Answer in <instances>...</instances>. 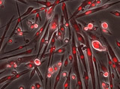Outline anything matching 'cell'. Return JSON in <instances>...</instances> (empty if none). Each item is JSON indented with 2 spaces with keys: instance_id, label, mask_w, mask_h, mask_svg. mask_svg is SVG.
<instances>
[{
  "instance_id": "obj_1",
  "label": "cell",
  "mask_w": 120,
  "mask_h": 89,
  "mask_svg": "<svg viewBox=\"0 0 120 89\" xmlns=\"http://www.w3.org/2000/svg\"><path fill=\"white\" fill-rule=\"evenodd\" d=\"M75 32L73 31L72 32V38H71V51L74 56V61L72 63V69L74 72L75 75L77 76V88L82 89L83 88V85H82V82L81 79V74L80 72V68L78 66V50H77V45L76 43V40H75Z\"/></svg>"
},
{
  "instance_id": "obj_2",
  "label": "cell",
  "mask_w": 120,
  "mask_h": 89,
  "mask_svg": "<svg viewBox=\"0 0 120 89\" xmlns=\"http://www.w3.org/2000/svg\"><path fill=\"white\" fill-rule=\"evenodd\" d=\"M82 35L84 36V38L86 39V57H87L89 71L90 73V76H91L92 88L95 89L96 88L95 67V64H94V61H93V53H92V48L90 46L89 36L87 35V34H86L84 32H82Z\"/></svg>"
},
{
  "instance_id": "obj_3",
  "label": "cell",
  "mask_w": 120,
  "mask_h": 89,
  "mask_svg": "<svg viewBox=\"0 0 120 89\" xmlns=\"http://www.w3.org/2000/svg\"><path fill=\"white\" fill-rule=\"evenodd\" d=\"M59 14H56L52 18L51 20L49 22V25H50V28H49V35L47 39V42L50 43V40L52 38L53 34L57 32V30L59 28Z\"/></svg>"
},
{
  "instance_id": "obj_4",
  "label": "cell",
  "mask_w": 120,
  "mask_h": 89,
  "mask_svg": "<svg viewBox=\"0 0 120 89\" xmlns=\"http://www.w3.org/2000/svg\"><path fill=\"white\" fill-rule=\"evenodd\" d=\"M120 3V0L119 1H117V2H112V3H110V4H105V5H103L102 6H99V7H97V8H92V9H88L87 11H86L82 12V14H78V15L75 17V18H80V17H86V16H89V15H91L92 14H95L96 12H98V11H103V10H106L109 8H110L111 6L112 5H115L116 4H119Z\"/></svg>"
},
{
  "instance_id": "obj_5",
  "label": "cell",
  "mask_w": 120,
  "mask_h": 89,
  "mask_svg": "<svg viewBox=\"0 0 120 89\" xmlns=\"http://www.w3.org/2000/svg\"><path fill=\"white\" fill-rule=\"evenodd\" d=\"M61 9L62 11V15L64 17V19H65V27L68 29L69 32V40H71L72 38V35H71V23H70V18L68 17V9H67V5L66 2H62L61 3Z\"/></svg>"
},
{
  "instance_id": "obj_6",
  "label": "cell",
  "mask_w": 120,
  "mask_h": 89,
  "mask_svg": "<svg viewBox=\"0 0 120 89\" xmlns=\"http://www.w3.org/2000/svg\"><path fill=\"white\" fill-rule=\"evenodd\" d=\"M101 38L104 40V43H105V46H106V47H107V52L109 53V55H110V58L112 59V62H114V63H120V61L119 60L118 57L116 56V55L115 54V52H114L113 50H112V47L111 46L110 43L108 42L107 39L105 38V37L103 35H101Z\"/></svg>"
},
{
  "instance_id": "obj_7",
  "label": "cell",
  "mask_w": 120,
  "mask_h": 89,
  "mask_svg": "<svg viewBox=\"0 0 120 89\" xmlns=\"http://www.w3.org/2000/svg\"><path fill=\"white\" fill-rule=\"evenodd\" d=\"M49 28H50V25L48 23V25L47 26L46 29H45V32L44 33L43 36L41 37V38L40 39V42H39V48H38V54H37V57L38 58L39 55L41 54V52L44 49V44L47 41V37L49 35Z\"/></svg>"
},
{
  "instance_id": "obj_8",
  "label": "cell",
  "mask_w": 120,
  "mask_h": 89,
  "mask_svg": "<svg viewBox=\"0 0 120 89\" xmlns=\"http://www.w3.org/2000/svg\"><path fill=\"white\" fill-rule=\"evenodd\" d=\"M37 55H22V57H18L17 60L21 63V64H26L29 62H34L35 59L37 58Z\"/></svg>"
},
{
  "instance_id": "obj_9",
  "label": "cell",
  "mask_w": 120,
  "mask_h": 89,
  "mask_svg": "<svg viewBox=\"0 0 120 89\" xmlns=\"http://www.w3.org/2000/svg\"><path fill=\"white\" fill-rule=\"evenodd\" d=\"M29 72H31V70L30 69H27V70H24V71H22V72H17L15 75H14V76L11 78V79L9 80V81H8L7 82V83L4 85V86H2V88H1V89H4V88H7L8 85H10V83L11 82H12L13 81H14V80H16V79H19V78H20L22 76H23V75H25V74H26V73H28Z\"/></svg>"
},
{
  "instance_id": "obj_10",
  "label": "cell",
  "mask_w": 120,
  "mask_h": 89,
  "mask_svg": "<svg viewBox=\"0 0 120 89\" xmlns=\"http://www.w3.org/2000/svg\"><path fill=\"white\" fill-rule=\"evenodd\" d=\"M91 45L92 47L94 50H98V51H107V47L106 46H104L101 43V42L98 40H92L91 39Z\"/></svg>"
},
{
  "instance_id": "obj_11",
  "label": "cell",
  "mask_w": 120,
  "mask_h": 89,
  "mask_svg": "<svg viewBox=\"0 0 120 89\" xmlns=\"http://www.w3.org/2000/svg\"><path fill=\"white\" fill-rule=\"evenodd\" d=\"M70 23H71V26H72L75 33H80V34H82L83 32L82 30V28L80 26V25L77 22L75 17H70Z\"/></svg>"
},
{
  "instance_id": "obj_12",
  "label": "cell",
  "mask_w": 120,
  "mask_h": 89,
  "mask_svg": "<svg viewBox=\"0 0 120 89\" xmlns=\"http://www.w3.org/2000/svg\"><path fill=\"white\" fill-rule=\"evenodd\" d=\"M33 50H34L33 48H31L30 50H27L26 51L23 52V53H17V54H15V55H9V56L2 57V58H1V60H5V59L12 58H14V57H19V56H21V55H31L32 53L33 52Z\"/></svg>"
},
{
  "instance_id": "obj_13",
  "label": "cell",
  "mask_w": 120,
  "mask_h": 89,
  "mask_svg": "<svg viewBox=\"0 0 120 89\" xmlns=\"http://www.w3.org/2000/svg\"><path fill=\"white\" fill-rule=\"evenodd\" d=\"M20 64L21 63L19 62L17 59H15V60H10L5 64V65H6L5 68H17L19 66H20Z\"/></svg>"
},
{
  "instance_id": "obj_14",
  "label": "cell",
  "mask_w": 120,
  "mask_h": 89,
  "mask_svg": "<svg viewBox=\"0 0 120 89\" xmlns=\"http://www.w3.org/2000/svg\"><path fill=\"white\" fill-rule=\"evenodd\" d=\"M72 67L70 68V71L68 72V76H67L66 78V80L65 82V83H64V86L63 88L65 89H69L71 88V74H72Z\"/></svg>"
},
{
  "instance_id": "obj_15",
  "label": "cell",
  "mask_w": 120,
  "mask_h": 89,
  "mask_svg": "<svg viewBox=\"0 0 120 89\" xmlns=\"http://www.w3.org/2000/svg\"><path fill=\"white\" fill-rule=\"evenodd\" d=\"M15 17V16L14 15L13 17H12V18L8 21V23L7 24H6V28H5V31H4V32H3V35H2V38H1V45L2 46V44H3V43H4V40H5V37H6V34H7V32H8V29H9V28H10V25H11V23L14 21V18Z\"/></svg>"
},
{
  "instance_id": "obj_16",
  "label": "cell",
  "mask_w": 120,
  "mask_h": 89,
  "mask_svg": "<svg viewBox=\"0 0 120 89\" xmlns=\"http://www.w3.org/2000/svg\"><path fill=\"white\" fill-rule=\"evenodd\" d=\"M60 31L62 32V34L64 36H65L66 35V27H65V19H64L63 15L61 17V19H60V24H59V28Z\"/></svg>"
},
{
  "instance_id": "obj_17",
  "label": "cell",
  "mask_w": 120,
  "mask_h": 89,
  "mask_svg": "<svg viewBox=\"0 0 120 89\" xmlns=\"http://www.w3.org/2000/svg\"><path fill=\"white\" fill-rule=\"evenodd\" d=\"M34 2H37L38 4H40L43 6L47 7V8H49L52 7V5H53V2L51 1H49V0H44V1H38V0H34Z\"/></svg>"
},
{
  "instance_id": "obj_18",
  "label": "cell",
  "mask_w": 120,
  "mask_h": 89,
  "mask_svg": "<svg viewBox=\"0 0 120 89\" xmlns=\"http://www.w3.org/2000/svg\"><path fill=\"white\" fill-rule=\"evenodd\" d=\"M62 66L60 67V68H59V70L58 71L57 75H56V77H55V83H54V87H53L54 89L56 88V87H57V85L59 84V81H60V77L62 76Z\"/></svg>"
},
{
  "instance_id": "obj_19",
  "label": "cell",
  "mask_w": 120,
  "mask_h": 89,
  "mask_svg": "<svg viewBox=\"0 0 120 89\" xmlns=\"http://www.w3.org/2000/svg\"><path fill=\"white\" fill-rule=\"evenodd\" d=\"M76 34V38L77 40V42L80 43L82 45L86 46V39L84 38V36L82 35V34H80V33H75Z\"/></svg>"
},
{
  "instance_id": "obj_20",
  "label": "cell",
  "mask_w": 120,
  "mask_h": 89,
  "mask_svg": "<svg viewBox=\"0 0 120 89\" xmlns=\"http://www.w3.org/2000/svg\"><path fill=\"white\" fill-rule=\"evenodd\" d=\"M67 44H65V46H63L62 47H60V48H58L57 50H56L55 51V54H65V52H66V49H65V46H66Z\"/></svg>"
},
{
  "instance_id": "obj_21",
  "label": "cell",
  "mask_w": 120,
  "mask_h": 89,
  "mask_svg": "<svg viewBox=\"0 0 120 89\" xmlns=\"http://www.w3.org/2000/svg\"><path fill=\"white\" fill-rule=\"evenodd\" d=\"M13 76H14V74H11V75H8L6 76L1 78V79H0V84H3L4 82H6L9 81Z\"/></svg>"
},
{
  "instance_id": "obj_22",
  "label": "cell",
  "mask_w": 120,
  "mask_h": 89,
  "mask_svg": "<svg viewBox=\"0 0 120 89\" xmlns=\"http://www.w3.org/2000/svg\"><path fill=\"white\" fill-rule=\"evenodd\" d=\"M101 3V0H95L92 3L90 4V5L89 6V9H92V8H95L97 5H100Z\"/></svg>"
},
{
  "instance_id": "obj_23",
  "label": "cell",
  "mask_w": 120,
  "mask_h": 89,
  "mask_svg": "<svg viewBox=\"0 0 120 89\" xmlns=\"http://www.w3.org/2000/svg\"><path fill=\"white\" fill-rule=\"evenodd\" d=\"M64 38H65V36L63 35L62 32L60 31V29L59 28L57 30V35H56V39H59V40H61V41L62 42Z\"/></svg>"
},
{
  "instance_id": "obj_24",
  "label": "cell",
  "mask_w": 120,
  "mask_h": 89,
  "mask_svg": "<svg viewBox=\"0 0 120 89\" xmlns=\"http://www.w3.org/2000/svg\"><path fill=\"white\" fill-rule=\"evenodd\" d=\"M34 9H35V8H34L33 7H29V8L27 10H26V11L23 14H22L21 17L22 18V17H27V16H29V14H31V12Z\"/></svg>"
},
{
  "instance_id": "obj_25",
  "label": "cell",
  "mask_w": 120,
  "mask_h": 89,
  "mask_svg": "<svg viewBox=\"0 0 120 89\" xmlns=\"http://www.w3.org/2000/svg\"><path fill=\"white\" fill-rule=\"evenodd\" d=\"M35 68L36 69V73H38V77H39V79H40L41 82L43 83V81H44V78H43V76H42V74L41 73V71H40V70L38 69V66H37L36 64H35Z\"/></svg>"
},
{
  "instance_id": "obj_26",
  "label": "cell",
  "mask_w": 120,
  "mask_h": 89,
  "mask_svg": "<svg viewBox=\"0 0 120 89\" xmlns=\"http://www.w3.org/2000/svg\"><path fill=\"white\" fill-rule=\"evenodd\" d=\"M98 62H99V66H100V68H101V71H102L103 73L108 72V69L107 68V67L105 66L101 61H99Z\"/></svg>"
},
{
  "instance_id": "obj_27",
  "label": "cell",
  "mask_w": 120,
  "mask_h": 89,
  "mask_svg": "<svg viewBox=\"0 0 120 89\" xmlns=\"http://www.w3.org/2000/svg\"><path fill=\"white\" fill-rule=\"evenodd\" d=\"M25 67L27 69H30V70H32L34 68H35V63H34V62L26 63V64H25Z\"/></svg>"
},
{
  "instance_id": "obj_28",
  "label": "cell",
  "mask_w": 120,
  "mask_h": 89,
  "mask_svg": "<svg viewBox=\"0 0 120 89\" xmlns=\"http://www.w3.org/2000/svg\"><path fill=\"white\" fill-rule=\"evenodd\" d=\"M12 43H13V40H12V38H8V40H7V42L5 43V45L2 46V52L4 51V50L5 49V47H6V46L8 45V44H11Z\"/></svg>"
},
{
  "instance_id": "obj_29",
  "label": "cell",
  "mask_w": 120,
  "mask_h": 89,
  "mask_svg": "<svg viewBox=\"0 0 120 89\" xmlns=\"http://www.w3.org/2000/svg\"><path fill=\"white\" fill-rule=\"evenodd\" d=\"M101 87L104 89H107L110 88V83L106 82H101Z\"/></svg>"
},
{
  "instance_id": "obj_30",
  "label": "cell",
  "mask_w": 120,
  "mask_h": 89,
  "mask_svg": "<svg viewBox=\"0 0 120 89\" xmlns=\"http://www.w3.org/2000/svg\"><path fill=\"white\" fill-rule=\"evenodd\" d=\"M88 35L90 37V39H92V40H98V37H97V35H95V34H93V33L88 32Z\"/></svg>"
},
{
  "instance_id": "obj_31",
  "label": "cell",
  "mask_w": 120,
  "mask_h": 89,
  "mask_svg": "<svg viewBox=\"0 0 120 89\" xmlns=\"http://www.w3.org/2000/svg\"><path fill=\"white\" fill-rule=\"evenodd\" d=\"M110 14H112L115 17H120V11H110Z\"/></svg>"
},
{
  "instance_id": "obj_32",
  "label": "cell",
  "mask_w": 120,
  "mask_h": 89,
  "mask_svg": "<svg viewBox=\"0 0 120 89\" xmlns=\"http://www.w3.org/2000/svg\"><path fill=\"white\" fill-rule=\"evenodd\" d=\"M68 59H69V62H70V64H72V63H73V61H74V56H73L72 53H71V51L69 53L68 55Z\"/></svg>"
},
{
  "instance_id": "obj_33",
  "label": "cell",
  "mask_w": 120,
  "mask_h": 89,
  "mask_svg": "<svg viewBox=\"0 0 120 89\" xmlns=\"http://www.w3.org/2000/svg\"><path fill=\"white\" fill-rule=\"evenodd\" d=\"M34 63H35V64H36L37 66H38V67H39L41 64H42V62H41V59H40L39 58H35V61H34Z\"/></svg>"
},
{
  "instance_id": "obj_34",
  "label": "cell",
  "mask_w": 120,
  "mask_h": 89,
  "mask_svg": "<svg viewBox=\"0 0 120 89\" xmlns=\"http://www.w3.org/2000/svg\"><path fill=\"white\" fill-rule=\"evenodd\" d=\"M35 22L37 23L38 21H40L41 22V20H42V19H41V14H40V12L39 13H38L36 14V16H35Z\"/></svg>"
},
{
  "instance_id": "obj_35",
  "label": "cell",
  "mask_w": 120,
  "mask_h": 89,
  "mask_svg": "<svg viewBox=\"0 0 120 89\" xmlns=\"http://www.w3.org/2000/svg\"><path fill=\"white\" fill-rule=\"evenodd\" d=\"M36 73V69L34 68L32 70H31V73H30V76H29V78H30V79H32V77L35 76V74Z\"/></svg>"
},
{
  "instance_id": "obj_36",
  "label": "cell",
  "mask_w": 120,
  "mask_h": 89,
  "mask_svg": "<svg viewBox=\"0 0 120 89\" xmlns=\"http://www.w3.org/2000/svg\"><path fill=\"white\" fill-rule=\"evenodd\" d=\"M101 27L104 29H107L109 25H108V23H106V22H103V23H101Z\"/></svg>"
},
{
  "instance_id": "obj_37",
  "label": "cell",
  "mask_w": 120,
  "mask_h": 89,
  "mask_svg": "<svg viewBox=\"0 0 120 89\" xmlns=\"http://www.w3.org/2000/svg\"><path fill=\"white\" fill-rule=\"evenodd\" d=\"M68 63H70V62H69V59H68V58L67 57V58L65 59V61H64L63 66L65 67V68H67V67H68Z\"/></svg>"
},
{
  "instance_id": "obj_38",
  "label": "cell",
  "mask_w": 120,
  "mask_h": 89,
  "mask_svg": "<svg viewBox=\"0 0 120 89\" xmlns=\"http://www.w3.org/2000/svg\"><path fill=\"white\" fill-rule=\"evenodd\" d=\"M47 72H49V73H55L54 72V69H53V67L52 66H50L49 68H47Z\"/></svg>"
},
{
  "instance_id": "obj_39",
  "label": "cell",
  "mask_w": 120,
  "mask_h": 89,
  "mask_svg": "<svg viewBox=\"0 0 120 89\" xmlns=\"http://www.w3.org/2000/svg\"><path fill=\"white\" fill-rule=\"evenodd\" d=\"M116 65V69H117V73L120 76V63H115Z\"/></svg>"
},
{
  "instance_id": "obj_40",
  "label": "cell",
  "mask_w": 120,
  "mask_h": 89,
  "mask_svg": "<svg viewBox=\"0 0 120 89\" xmlns=\"http://www.w3.org/2000/svg\"><path fill=\"white\" fill-rule=\"evenodd\" d=\"M52 67H53V69H54V72L56 73V72H58L59 70V67L57 65V64H54V65H52Z\"/></svg>"
},
{
  "instance_id": "obj_41",
  "label": "cell",
  "mask_w": 120,
  "mask_h": 89,
  "mask_svg": "<svg viewBox=\"0 0 120 89\" xmlns=\"http://www.w3.org/2000/svg\"><path fill=\"white\" fill-rule=\"evenodd\" d=\"M35 85L36 89H41V88H42V85H41V84L39 83V82H35Z\"/></svg>"
},
{
  "instance_id": "obj_42",
  "label": "cell",
  "mask_w": 120,
  "mask_h": 89,
  "mask_svg": "<svg viewBox=\"0 0 120 89\" xmlns=\"http://www.w3.org/2000/svg\"><path fill=\"white\" fill-rule=\"evenodd\" d=\"M102 32H104V33H106V34H108V35H112V33L108 30V28H107V29H104V28H102Z\"/></svg>"
},
{
  "instance_id": "obj_43",
  "label": "cell",
  "mask_w": 120,
  "mask_h": 89,
  "mask_svg": "<svg viewBox=\"0 0 120 89\" xmlns=\"http://www.w3.org/2000/svg\"><path fill=\"white\" fill-rule=\"evenodd\" d=\"M26 33H28V32H23V31H22V32H19V33H17L16 35H18V36H22V35H23L24 34H26Z\"/></svg>"
},
{
  "instance_id": "obj_44",
  "label": "cell",
  "mask_w": 120,
  "mask_h": 89,
  "mask_svg": "<svg viewBox=\"0 0 120 89\" xmlns=\"http://www.w3.org/2000/svg\"><path fill=\"white\" fill-rule=\"evenodd\" d=\"M68 76V73L66 71H64V72L62 73V78H67Z\"/></svg>"
},
{
  "instance_id": "obj_45",
  "label": "cell",
  "mask_w": 120,
  "mask_h": 89,
  "mask_svg": "<svg viewBox=\"0 0 120 89\" xmlns=\"http://www.w3.org/2000/svg\"><path fill=\"white\" fill-rule=\"evenodd\" d=\"M15 1L18 2H20V3H22V4H25V5L27 4V2H26L25 0H15Z\"/></svg>"
},
{
  "instance_id": "obj_46",
  "label": "cell",
  "mask_w": 120,
  "mask_h": 89,
  "mask_svg": "<svg viewBox=\"0 0 120 89\" xmlns=\"http://www.w3.org/2000/svg\"><path fill=\"white\" fill-rule=\"evenodd\" d=\"M87 27H88L89 29H90V30H92V29L93 28V24H92V23H89V24L87 25Z\"/></svg>"
},
{
  "instance_id": "obj_47",
  "label": "cell",
  "mask_w": 120,
  "mask_h": 89,
  "mask_svg": "<svg viewBox=\"0 0 120 89\" xmlns=\"http://www.w3.org/2000/svg\"><path fill=\"white\" fill-rule=\"evenodd\" d=\"M103 76L107 78V77H109V72H105V73H103Z\"/></svg>"
},
{
  "instance_id": "obj_48",
  "label": "cell",
  "mask_w": 120,
  "mask_h": 89,
  "mask_svg": "<svg viewBox=\"0 0 120 89\" xmlns=\"http://www.w3.org/2000/svg\"><path fill=\"white\" fill-rule=\"evenodd\" d=\"M116 46L120 49V41H119L118 40H116Z\"/></svg>"
},
{
  "instance_id": "obj_49",
  "label": "cell",
  "mask_w": 120,
  "mask_h": 89,
  "mask_svg": "<svg viewBox=\"0 0 120 89\" xmlns=\"http://www.w3.org/2000/svg\"><path fill=\"white\" fill-rule=\"evenodd\" d=\"M70 1H74V0H62L61 3H62V2H70ZM61 3H60V4H61Z\"/></svg>"
},
{
  "instance_id": "obj_50",
  "label": "cell",
  "mask_w": 120,
  "mask_h": 89,
  "mask_svg": "<svg viewBox=\"0 0 120 89\" xmlns=\"http://www.w3.org/2000/svg\"><path fill=\"white\" fill-rule=\"evenodd\" d=\"M0 2H1V7L3 8H4V0H0Z\"/></svg>"
},
{
  "instance_id": "obj_51",
  "label": "cell",
  "mask_w": 120,
  "mask_h": 89,
  "mask_svg": "<svg viewBox=\"0 0 120 89\" xmlns=\"http://www.w3.org/2000/svg\"><path fill=\"white\" fill-rule=\"evenodd\" d=\"M27 23H28V25H29V27L30 25H31L32 24V22H31V21H29V20H28V21H27Z\"/></svg>"
},
{
  "instance_id": "obj_52",
  "label": "cell",
  "mask_w": 120,
  "mask_h": 89,
  "mask_svg": "<svg viewBox=\"0 0 120 89\" xmlns=\"http://www.w3.org/2000/svg\"><path fill=\"white\" fill-rule=\"evenodd\" d=\"M38 28V24L35 22V28Z\"/></svg>"
},
{
  "instance_id": "obj_53",
  "label": "cell",
  "mask_w": 120,
  "mask_h": 89,
  "mask_svg": "<svg viewBox=\"0 0 120 89\" xmlns=\"http://www.w3.org/2000/svg\"><path fill=\"white\" fill-rule=\"evenodd\" d=\"M31 88H32V89L36 88H35V85H32V86H31Z\"/></svg>"
},
{
  "instance_id": "obj_54",
  "label": "cell",
  "mask_w": 120,
  "mask_h": 89,
  "mask_svg": "<svg viewBox=\"0 0 120 89\" xmlns=\"http://www.w3.org/2000/svg\"><path fill=\"white\" fill-rule=\"evenodd\" d=\"M25 1H26V0H25ZM26 1H29V0H26ZM33 1H34V0H33Z\"/></svg>"
},
{
  "instance_id": "obj_55",
  "label": "cell",
  "mask_w": 120,
  "mask_h": 89,
  "mask_svg": "<svg viewBox=\"0 0 120 89\" xmlns=\"http://www.w3.org/2000/svg\"><path fill=\"white\" fill-rule=\"evenodd\" d=\"M110 1H111V0H108V2H110Z\"/></svg>"
}]
</instances>
